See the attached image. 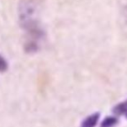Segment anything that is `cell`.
Returning <instances> with one entry per match:
<instances>
[{"instance_id": "cell-1", "label": "cell", "mask_w": 127, "mask_h": 127, "mask_svg": "<svg viewBox=\"0 0 127 127\" xmlns=\"http://www.w3.org/2000/svg\"><path fill=\"white\" fill-rule=\"evenodd\" d=\"M18 21L25 31L24 47L32 52L38 51L45 39L40 21V4L37 0H21L18 8Z\"/></svg>"}, {"instance_id": "cell-2", "label": "cell", "mask_w": 127, "mask_h": 127, "mask_svg": "<svg viewBox=\"0 0 127 127\" xmlns=\"http://www.w3.org/2000/svg\"><path fill=\"white\" fill-rule=\"evenodd\" d=\"M99 118H100V113L95 112L89 115L88 117L85 118L82 121L80 127H95L98 123Z\"/></svg>"}, {"instance_id": "cell-3", "label": "cell", "mask_w": 127, "mask_h": 127, "mask_svg": "<svg viewBox=\"0 0 127 127\" xmlns=\"http://www.w3.org/2000/svg\"><path fill=\"white\" fill-rule=\"evenodd\" d=\"M113 113L116 115H127V99L118 104L113 108Z\"/></svg>"}, {"instance_id": "cell-4", "label": "cell", "mask_w": 127, "mask_h": 127, "mask_svg": "<svg viewBox=\"0 0 127 127\" xmlns=\"http://www.w3.org/2000/svg\"><path fill=\"white\" fill-rule=\"evenodd\" d=\"M118 124V118H116V117H107L100 124V127H115Z\"/></svg>"}, {"instance_id": "cell-5", "label": "cell", "mask_w": 127, "mask_h": 127, "mask_svg": "<svg viewBox=\"0 0 127 127\" xmlns=\"http://www.w3.org/2000/svg\"><path fill=\"white\" fill-rule=\"evenodd\" d=\"M8 69V63L6 61V59L0 55V73L4 72Z\"/></svg>"}, {"instance_id": "cell-6", "label": "cell", "mask_w": 127, "mask_h": 127, "mask_svg": "<svg viewBox=\"0 0 127 127\" xmlns=\"http://www.w3.org/2000/svg\"><path fill=\"white\" fill-rule=\"evenodd\" d=\"M125 21H126V24H127V5H126V7H125Z\"/></svg>"}]
</instances>
